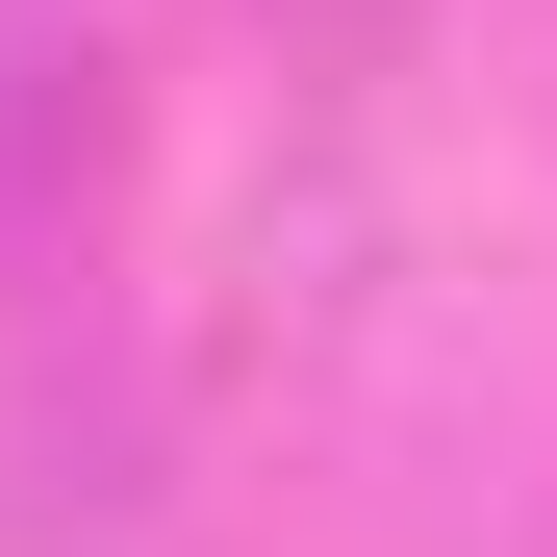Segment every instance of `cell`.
Instances as JSON below:
<instances>
[{"instance_id": "1", "label": "cell", "mask_w": 557, "mask_h": 557, "mask_svg": "<svg viewBox=\"0 0 557 557\" xmlns=\"http://www.w3.org/2000/svg\"><path fill=\"white\" fill-rule=\"evenodd\" d=\"M102 177H127V51L51 26V0H0V305L102 253Z\"/></svg>"}, {"instance_id": "2", "label": "cell", "mask_w": 557, "mask_h": 557, "mask_svg": "<svg viewBox=\"0 0 557 557\" xmlns=\"http://www.w3.org/2000/svg\"><path fill=\"white\" fill-rule=\"evenodd\" d=\"M406 26H431V0H278V51H305V76H381Z\"/></svg>"}]
</instances>
